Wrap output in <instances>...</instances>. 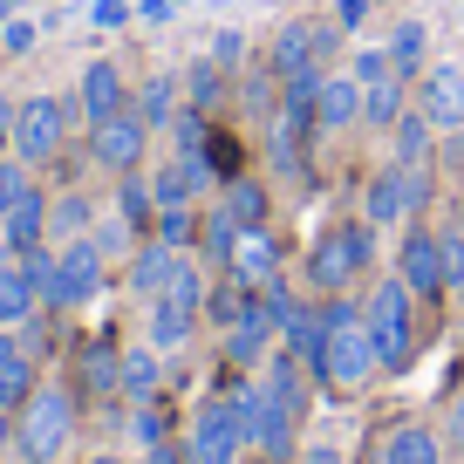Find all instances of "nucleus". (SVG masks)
I'll use <instances>...</instances> for the list:
<instances>
[{
	"mask_svg": "<svg viewBox=\"0 0 464 464\" xmlns=\"http://www.w3.org/2000/svg\"><path fill=\"white\" fill-rule=\"evenodd\" d=\"M69 130H75V110L62 96H21L14 110V158L21 164H55L69 150Z\"/></svg>",
	"mask_w": 464,
	"mask_h": 464,
	"instance_id": "39448f33",
	"label": "nucleus"
},
{
	"mask_svg": "<svg viewBox=\"0 0 464 464\" xmlns=\"http://www.w3.org/2000/svg\"><path fill=\"white\" fill-rule=\"evenodd\" d=\"M226 82H232V75H226V69H218V62H212V55H198V62H185V110H205V116H212V110H218V102H226Z\"/></svg>",
	"mask_w": 464,
	"mask_h": 464,
	"instance_id": "c85d7f7f",
	"label": "nucleus"
},
{
	"mask_svg": "<svg viewBox=\"0 0 464 464\" xmlns=\"http://www.w3.org/2000/svg\"><path fill=\"white\" fill-rule=\"evenodd\" d=\"M246 307H253V287H239L232 274H212V294H205V321H212L218 334H226L232 321L246 314Z\"/></svg>",
	"mask_w": 464,
	"mask_h": 464,
	"instance_id": "c756f323",
	"label": "nucleus"
},
{
	"mask_svg": "<svg viewBox=\"0 0 464 464\" xmlns=\"http://www.w3.org/2000/svg\"><path fill=\"white\" fill-rule=\"evenodd\" d=\"M362 218L376 232H390V226H410V185H403V164L396 158H382L376 171H369V185H362Z\"/></svg>",
	"mask_w": 464,
	"mask_h": 464,
	"instance_id": "ddd939ff",
	"label": "nucleus"
},
{
	"mask_svg": "<svg viewBox=\"0 0 464 464\" xmlns=\"http://www.w3.org/2000/svg\"><path fill=\"white\" fill-rule=\"evenodd\" d=\"M28 191H34V164L7 158V164H0V226H7V218H14V205L28 198Z\"/></svg>",
	"mask_w": 464,
	"mask_h": 464,
	"instance_id": "72a5a7b5",
	"label": "nucleus"
},
{
	"mask_svg": "<svg viewBox=\"0 0 464 464\" xmlns=\"http://www.w3.org/2000/svg\"><path fill=\"white\" fill-rule=\"evenodd\" d=\"M34 42H42V21H28V14H14V21H0V55H34Z\"/></svg>",
	"mask_w": 464,
	"mask_h": 464,
	"instance_id": "f704fd0d",
	"label": "nucleus"
},
{
	"mask_svg": "<svg viewBox=\"0 0 464 464\" xmlns=\"http://www.w3.org/2000/svg\"><path fill=\"white\" fill-rule=\"evenodd\" d=\"M137 464H191V458H185V444H158V450H144Z\"/></svg>",
	"mask_w": 464,
	"mask_h": 464,
	"instance_id": "37998d69",
	"label": "nucleus"
},
{
	"mask_svg": "<svg viewBox=\"0 0 464 464\" xmlns=\"http://www.w3.org/2000/svg\"><path fill=\"white\" fill-rule=\"evenodd\" d=\"M362 123V82L348 69H328L321 75V96H314V130L321 137H348Z\"/></svg>",
	"mask_w": 464,
	"mask_h": 464,
	"instance_id": "4468645a",
	"label": "nucleus"
},
{
	"mask_svg": "<svg viewBox=\"0 0 464 464\" xmlns=\"http://www.w3.org/2000/svg\"><path fill=\"white\" fill-rule=\"evenodd\" d=\"M82 382H89V390H116V355H110V348H89V355H82Z\"/></svg>",
	"mask_w": 464,
	"mask_h": 464,
	"instance_id": "58836bf2",
	"label": "nucleus"
},
{
	"mask_svg": "<svg viewBox=\"0 0 464 464\" xmlns=\"http://www.w3.org/2000/svg\"><path fill=\"white\" fill-rule=\"evenodd\" d=\"M369 260H376V226L369 218H342V226H328L307 246V287L328 301V294H348L355 280L369 274Z\"/></svg>",
	"mask_w": 464,
	"mask_h": 464,
	"instance_id": "20e7f679",
	"label": "nucleus"
},
{
	"mask_svg": "<svg viewBox=\"0 0 464 464\" xmlns=\"http://www.w3.org/2000/svg\"><path fill=\"white\" fill-rule=\"evenodd\" d=\"M205 55H212V62H218L226 75H239V69H246V34H239V28H218Z\"/></svg>",
	"mask_w": 464,
	"mask_h": 464,
	"instance_id": "c9c22d12",
	"label": "nucleus"
},
{
	"mask_svg": "<svg viewBox=\"0 0 464 464\" xmlns=\"http://www.w3.org/2000/svg\"><path fill=\"white\" fill-rule=\"evenodd\" d=\"M7 158H14V137H7V130H0V164H7Z\"/></svg>",
	"mask_w": 464,
	"mask_h": 464,
	"instance_id": "a18cd8bd",
	"label": "nucleus"
},
{
	"mask_svg": "<svg viewBox=\"0 0 464 464\" xmlns=\"http://www.w3.org/2000/svg\"><path fill=\"white\" fill-rule=\"evenodd\" d=\"M328 21L348 34V42H355V34H362V21H369V0H334V7H328Z\"/></svg>",
	"mask_w": 464,
	"mask_h": 464,
	"instance_id": "ea45409f",
	"label": "nucleus"
},
{
	"mask_svg": "<svg viewBox=\"0 0 464 464\" xmlns=\"http://www.w3.org/2000/svg\"><path fill=\"white\" fill-rule=\"evenodd\" d=\"M0 239H7V260H14V253H28V246H48V191H42V185L14 205V218L0 226Z\"/></svg>",
	"mask_w": 464,
	"mask_h": 464,
	"instance_id": "bb28decb",
	"label": "nucleus"
},
{
	"mask_svg": "<svg viewBox=\"0 0 464 464\" xmlns=\"http://www.w3.org/2000/svg\"><path fill=\"white\" fill-rule=\"evenodd\" d=\"M89 164L96 171H110V178H123V171H137L144 164V150H150V123L137 110H116V116H102V123H89Z\"/></svg>",
	"mask_w": 464,
	"mask_h": 464,
	"instance_id": "6e6552de",
	"label": "nucleus"
},
{
	"mask_svg": "<svg viewBox=\"0 0 464 464\" xmlns=\"http://www.w3.org/2000/svg\"><path fill=\"white\" fill-rule=\"evenodd\" d=\"M198 307H178V301H144V342L158 348V355H178V348H191V334H198Z\"/></svg>",
	"mask_w": 464,
	"mask_h": 464,
	"instance_id": "a211bd4d",
	"label": "nucleus"
},
{
	"mask_svg": "<svg viewBox=\"0 0 464 464\" xmlns=\"http://www.w3.org/2000/svg\"><path fill=\"white\" fill-rule=\"evenodd\" d=\"M130 444H137V450H158V444H171V423H164L158 396H150V403H130Z\"/></svg>",
	"mask_w": 464,
	"mask_h": 464,
	"instance_id": "473e14b6",
	"label": "nucleus"
},
{
	"mask_svg": "<svg viewBox=\"0 0 464 464\" xmlns=\"http://www.w3.org/2000/svg\"><path fill=\"white\" fill-rule=\"evenodd\" d=\"M130 96H137V89H130V75H123V62L96 55L82 75H75V102H69V110H75V123L89 130V123H102V116L130 110Z\"/></svg>",
	"mask_w": 464,
	"mask_h": 464,
	"instance_id": "9b49d317",
	"label": "nucleus"
},
{
	"mask_svg": "<svg viewBox=\"0 0 464 464\" xmlns=\"http://www.w3.org/2000/svg\"><path fill=\"white\" fill-rule=\"evenodd\" d=\"M218 205L239 218V232H260L266 218H274V191H266V178H260V171L226 178V185H218Z\"/></svg>",
	"mask_w": 464,
	"mask_h": 464,
	"instance_id": "4be33fe9",
	"label": "nucleus"
},
{
	"mask_svg": "<svg viewBox=\"0 0 464 464\" xmlns=\"http://www.w3.org/2000/svg\"><path fill=\"white\" fill-rule=\"evenodd\" d=\"M444 450H458V458H464V396L450 403V417H444Z\"/></svg>",
	"mask_w": 464,
	"mask_h": 464,
	"instance_id": "79ce46f5",
	"label": "nucleus"
},
{
	"mask_svg": "<svg viewBox=\"0 0 464 464\" xmlns=\"http://www.w3.org/2000/svg\"><path fill=\"white\" fill-rule=\"evenodd\" d=\"M301 464H348V450L334 437H314V444H301Z\"/></svg>",
	"mask_w": 464,
	"mask_h": 464,
	"instance_id": "a19ab883",
	"label": "nucleus"
},
{
	"mask_svg": "<svg viewBox=\"0 0 464 464\" xmlns=\"http://www.w3.org/2000/svg\"><path fill=\"white\" fill-rule=\"evenodd\" d=\"M260 464H274V458H260Z\"/></svg>",
	"mask_w": 464,
	"mask_h": 464,
	"instance_id": "8fccbe9b",
	"label": "nucleus"
},
{
	"mask_svg": "<svg viewBox=\"0 0 464 464\" xmlns=\"http://www.w3.org/2000/svg\"><path fill=\"white\" fill-rule=\"evenodd\" d=\"M382 55H390V75H396V82L417 89V75L430 69V21H417V14L390 21V34H382Z\"/></svg>",
	"mask_w": 464,
	"mask_h": 464,
	"instance_id": "2eb2a0df",
	"label": "nucleus"
},
{
	"mask_svg": "<svg viewBox=\"0 0 464 464\" xmlns=\"http://www.w3.org/2000/svg\"><path fill=\"white\" fill-rule=\"evenodd\" d=\"M130 110L144 116L150 130H171V123H178V110H185V69H150L144 82H137Z\"/></svg>",
	"mask_w": 464,
	"mask_h": 464,
	"instance_id": "dca6fc26",
	"label": "nucleus"
},
{
	"mask_svg": "<svg viewBox=\"0 0 464 464\" xmlns=\"http://www.w3.org/2000/svg\"><path fill=\"white\" fill-rule=\"evenodd\" d=\"M321 314H328V348H321L314 382H328V390H342V396L369 390V382L382 376V362H376V342H369V328H362V307L348 301V294H328Z\"/></svg>",
	"mask_w": 464,
	"mask_h": 464,
	"instance_id": "f257e3e1",
	"label": "nucleus"
},
{
	"mask_svg": "<svg viewBox=\"0 0 464 464\" xmlns=\"http://www.w3.org/2000/svg\"><path fill=\"white\" fill-rule=\"evenodd\" d=\"M14 110H21V102L7 96V89H0V130H7V137H14Z\"/></svg>",
	"mask_w": 464,
	"mask_h": 464,
	"instance_id": "c03bdc74",
	"label": "nucleus"
},
{
	"mask_svg": "<svg viewBox=\"0 0 464 464\" xmlns=\"http://www.w3.org/2000/svg\"><path fill=\"white\" fill-rule=\"evenodd\" d=\"M89 464H130V458H116V450H102V458H89Z\"/></svg>",
	"mask_w": 464,
	"mask_h": 464,
	"instance_id": "49530a36",
	"label": "nucleus"
},
{
	"mask_svg": "<svg viewBox=\"0 0 464 464\" xmlns=\"http://www.w3.org/2000/svg\"><path fill=\"white\" fill-rule=\"evenodd\" d=\"M164 390V355L150 342H137V348H116V396L123 403H150V396Z\"/></svg>",
	"mask_w": 464,
	"mask_h": 464,
	"instance_id": "6ab92c4d",
	"label": "nucleus"
},
{
	"mask_svg": "<svg viewBox=\"0 0 464 464\" xmlns=\"http://www.w3.org/2000/svg\"><path fill=\"white\" fill-rule=\"evenodd\" d=\"M178 260H185V253H178V246H164V239H144V246H137L130 260H123V287H130L137 301H158V294L171 287Z\"/></svg>",
	"mask_w": 464,
	"mask_h": 464,
	"instance_id": "f3484780",
	"label": "nucleus"
},
{
	"mask_svg": "<svg viewBox=\"0 0 464 464\" xmlns=\"http://www.w3.org/2000/svg\"><path fill=\"white\" fill-rule=\"evenodd\" d=\"M102 287H110V260H102L96 239L55 246V294H48V314H75V307H89Z\"/></svg>",
	"mask_w": 464,
	"mask_h": 464,
	"instance_id": "423d86ee",
	"label": "nucleus"
},
{
	"mask_svg": "<svg viewBox=\"0 0 464 464\" xmlns=\"http://www.w3.org/2000/svg\"><path fill=\"white\" fill-rule=\"evenodd\" d=\"M444 437L430 430V423H396V430H382V464H444Z\"/></svg>",
	"mask_w": 464,
	"mask_h": 464,
	"instance_id": "b1692460",
	"label": "nucleus"
},
{
	"mask_svg": "<svg viewBox=\"0 0 464 464\" xmlns=\"http://www.w3.org/2000/svg\"><path fill=\"white\" fill-rule=\"evenodd\" d=\"M130 14H137V0H89V28L96 34H116Z\"/></svg>",
	"mask_w": 464,
	"mask_h": 464,
	"instance_id": "4c0bfd02",
	"label": "nucleus"
},
{
	"mask_svg": "<svg viewBox=\"0 0 464 464\" xmlns=\"http://www.w3.org/2000/svg\"><path fill=\"white\" fill-rule=\"evenodd\" d=\"M110 212H116V218H130V226L150 239V226H158V191H150V171H144V164L116 178V191H110Z\"/></svg>",
	"mask_w": 464,
	"mask_h": 464,
	"instance_id": "a878e982",
	"label": "nucleus"
},
{
	"mask_svg": "<svg viewBox=\"0 0 464 464\" xmlns=\"http://www.w3.org/2000/svg\"><path fill=\"white\" fill-rule=\"evenodd\" d=\"M410 102H417V110L430 116L444 137H458V130H464V62H458V55H430V69L417 75Z\"/></svg>",
	"mask_w": 464,
	"mask_h": 464,
	"instance_id": "9d476101",
	"label": "nucleus"
},
{
	"mask_svg": "<svg viewBox=\"0 0 464 464\" xmlns=\"http://www.w3.org/2000/svg\"><path fill=\"white\" fill-rule=\"evenodd\" d=\"M403 110H410V82H396V75H382V82H369V89H362V123H369V130L390 137Z\"/></svg>",
	"mask_w": 464,
	"mask_h": 464,
	"instance_id": "cd10ccee",
	"label": "nucleus"
},
{
	"mask_svg": "<svg viewBox=\"0 0 464 464\" xmlns=\"http://www.w3.org/2000/svg\"><path fill=\"white\" fill-rule=\"evenodd\" d=\"M239 239H246V232H239V218H232L226 205H205V212H198V260L212 266V274H226V266H232Z\"/></svg>",
	"mask_w": 464,
	"mask_h": 464,
	"instance_id": "5701e85b",
	"label": "nucleus"
},
{
	"mask_svg": "<svg viewBox=\"0 0 464 464\" xmlns=\"http://www.w3.org/2000/svg\"><path fill=\"white\" fill-rule=\"evenodd\" d=\"M96 218H102V205L89 198L82 185L55 191V198H48V246H69V239H89V232H96Z\"/></svg>",
	"mask_w": 464,
	"mask_h": 464,
	"instance_id": "aec40b11",
	"label": "nucleus"
},
{
	"mask_svg": "<svg viewBox=\"0 0 464 464\" xmlns=\"http://www.w3.org/2000/svg\"><path fill=\"white\" fill-rule=\"evenodd\" d=\"M348 75H355V82H382V75H390V55H382V42L376 48H348Z\"/></svg>",
	"mask_w": 464,
	"mask_h": 464,
	"instance_id": "e433bc0d",
	"label": "nucleus"
},
{
	"mask_svg": "<svg viewBox=\"0 0 464 464\" xmlns=\"http://www.w3.org/2000/svg\"><path fill=\"white\" fill-rule=\"evenodd\" d=\"M226 274L232 280H239V287H253V294H260L266 287V280H280V274H287V266H280V239H274V232H246V239H239V253H232V266H226Z\"/></svg>",
	"mask_w": 464,
	"mask_h": 464,
	"instance_id": "412c9836",
	"label": "nucleus"
},
{
	"mask_svg": "<svg viewBox=\"0 0 464 464\" xmlns=\"http://www.w3.org/2000/svg\"><path fill=\"white\" fill-rule=\"evenodd\" d=\"M362 328H369V342H376L382 376H403L410 355H417V294L403 287V274H396V266L376 280V287H369V301H362Z\"/></svg>",
	"mask_w": 464,
	"mask_h": 464,
	"instance_id": "f03ea898",
	"label": "nucleus"
},
{
	"mask_svg": "<svg viewBox=\"0 0 464 464\" xmlns=\"http://www.w3.org/2000/svg\"><path fill=\"white\" fill-rule=\"evenodd\" d=\"M34 307H42V301H34V287L21 280V266L0 260V328H28Z\"/></svg>",
	"mask_w": 464,
	"mask_h": 464,
	"instance_id": "7c9ffc66",
	"label": "nucleus"
},
{
	"mask_svg": "<svg viewBox=\"0 0 464 464\" xmlns=\"http://www.w3.org/2000/svg\"><path fill=\"white\" fill-rule=\"evenodd\" d=\"M185 458L191 464H246V437L232 423V403L226 396H205L185 423Z\"/></svg>",
	"mask_w": 464,
	"mask_h": 464,
	"instance_id": "0eeeda50",
	"label": "nucleus"
},
{
	"mask_svg": "<svg viewBox=\"0 0 464 464\" xmlns=\"http://www.w3.org/2000/svg\"><path fill=\"white\" fill-rule=\"evenodd\" d=\"M0 437H7V444H14V417H0Z\"/></svg>",
	"mask_w": 464,
	"mask_h": 464,
	"instance_id": "de8ad7c7",
	"label": "nucleus"
},
{
	"mask_svg": "<svg viewBox=\"0 0 464 464\" xmlns=\"http://www.w3.org/2000/svg\"><path fill=\"white\" fill-rule=\"evenodd\" d=\"M437 137H444V130L410 102V110L396 116V130H390V158L396 164H437Z\"/></svg>",
	"mask_w": 464,
	"mask_h": 464,
	"instance_id": "393cba45",
	"label": "nucleus"
},
{
	"mask_svg": "<svg viewBox=\"0 0 464 464\" xmlns=\"http://www.w3.org/2000/svg\"><path fill=\"white\" fill-rule=\"evenodd\" d=\"M198 212L205 205H164L150 239H164V246H178V253H198Z\"/></svg>",
	"mask_w": 464,
	"mask_h": 464,
	"instance_id": "2f4dec72",
	"label": "nucleus"
},
{
	"mask_svg": "<svg viewBox=\"0 0 464 464\" xmlns=\"http://www.w3.org/2000/svg\"><path fill=\"white\" fill-rule=\"evenodd\" d=\"M150 191H158V212H164V205H198L205 191H218V171L205 158L171 150L164 164H150Z\"/></svg>",
	"mask_w": 464,
	"mask_h": 464,
	"instance_id": "f8f14e48",
	"label": "nucleus"
},
{
	"mask_svg": "<svg viewBox=\"0 0 464 464\" xmlns=\"http://www.w3.org/2000/svg\"><path fill=\"white\" fill-rule=\"evenodd\" d=\"M75 410L82 403H75L69 382H42L14 417V458L21 464H62V450L75 437Z\"/></svg>",
	"mask_w": 464,
	"mask_h": 464,
	"instance_id": "7ed1b4c3",
	"label": "nucleus"
},
{
	"mask_svg": "<svg viewBox=\"0 0 464 464\" xmlns=\"http://www.w3.org/2000/svg\"><path fill=\"white\" fill-rule=\"evenodd\" d=\"M7 458H14V444H7V437H0V464H7Z\"/></svg>",
	"mask_w": 464,
	"mask_h": 464,
	"instance_id": "09e8293b",
	"label": "nucleus"
},
{
	"mask_svg": "<svg viewBox=\"0 0 464 464\" xmlns=\"http://www.w3.org/2000/svg\"><path fill=\"white\" fill-rule=\"evenodd\" d=\"M396 274H403V287L417 294V301H437V294H450V274H444V232H430L423 218H410V226H403V246H396Z\"/></svg>",
	"mask_w": 464,
	"mask_h": 464,
	"instance_id": "1a4fd4ad",
	"label": "nucleus"
}]
</instances>
